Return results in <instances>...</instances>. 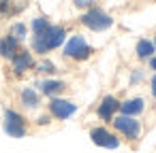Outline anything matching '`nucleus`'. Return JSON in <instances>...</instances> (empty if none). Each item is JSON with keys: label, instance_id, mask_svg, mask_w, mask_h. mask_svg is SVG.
<instances>
[{"label": "nucleus", "instance_id": "obj_1", "mask_svg": "<svg viewBox=\"0 0 156 153\" xmlns=\"http://www.w3.org/2000/svg\"><path fill=\"white\" fill-rule=\"evenodd\" d=\"M64 36H66V32H64L62 26H49L43 34H34L32 47L37 49V53H45V51H49V49L60 47V45L64 43Z\"/></svg>", "mask_w": 156, "mask_h": 153}, {"label": "nucleus", "instance_id": "obj_2", "mask_svg": "<svg viewBox=\"0 0 156 153\" xmlns=\"http://www.w3.org/2000/svg\"><path fill=\"white\" fill-rule=\"evenodd\" d=\"M81 24H83L86 28L94 30V32H103V30L111 28L113 19H111L107 13H103L101 9H90L86 15H81Z\"/></svg>", "mask_w": 156, "mask_h": 153}, {"label": "nucleus", "instance_id": "obj_3", "mask_svg": "<svg viewBox=\"0 0 156 153\" xmlns=\"http://www.w3.org/2000/svg\"><path fill=\"white\" fill-rule=\"evenodd\" d=\"M92 53V47L83 41V36H71V41L64 45V55L75 60H88Z\"/></svg>", "mask_w": 156, "mask_h": 153}, {"label": "nucleus", "instance_id": "obj_4", "mask_svg": "<svg viewBox=\"0 0 156 153\" xmlns=\"http://www.w3.org/2000/svg\"><path fill=\"white\" fill-rule=\"evenodd\" d=\"M5 132L13 138H22L26 134V123H24V117L15 111H7L5 113Z\"/></svg>", "mask_w": 156, "mask_h": 153}, {"label": "nucleus", "instance_id": "obj_5", "mask_svg": "<svg viewBox=\"0 0 156 153\" xmlns=\"http://www.w3.org/2000/svg\"><path fill=\"white\" fill-rule=\"evenodd\" d=\"M90 138L96 147H105V149H118V145H120V140L111 132H107L105 128H94L90 132Z\"/></svg>", "mask_w": 156, "mask_h": 153}, {"label": "nucleus", "instance_id": "obj_6", "mask_svg": "<svg viewBox=\"0 0 156 153\" xmlns=\"http://www.w3.org/2000/svg\"><path fill=\"white\" fill-rule=\"evenodd\" d=\"M49 111H51V115L58 117V119H69L71 115H75L77 104H73V102H69V100L51 98V102H49Z\"/></svg>", "mask_w": 156, "mask_h": 153}, {"label": "nucleus", "instance_id": "obj_7", "mask_svg": "<svg viewBox=\"0 0 156 153\" xmlns=\"http://www.w3.org/2000/svg\"><path fill=\"white\" fill-rule=\"evenodd\" d=\"M113 125H115V130H120L122 134H126L128 138H137L139 136V121L137 119H133V117H128V115H120V117H115L113 119Z\"/></svg>", "mask_w": 156, "mask_h": 153}, {"label": "nucleus", "instance_id": "obj_8", "mask_svg": "<svg viewBox=\"0 0 156 153\" xmlns=\"http://www.w3.org/2000/svg\"><path fill=\"white\" fill-rule=\"evenodd\" d=\"M118 108H120V102H118L113 96H107V98L101 102V106H98V117H101V119H111Z\"/></svg>", "mask_w": 156, "mask_h": 153}, {"label": "nucleus", "instance_id": "obj_9", "mask_svg": "<svg viewBox=\"0 0 156 153\" xmlns=\"http://www.w3.org/2000/svg\"><path fill=\"white\" fill-rule=\"evenodd\" d=\"M34 62H32V55L28 53V51H17L15 55H13V70L20 75V72H24L26 68H30Z\"/></svg>", "mask_w": 156, "mask_h": 153}, {"label": "nucleus", "instance_id": "obj_10", "mask_svg": "<svg viewBox=\"0 0 156 153\" xmlns=\"http://www.w3.org/2000/svg\"><path fill=\"white\" fill-rule=\"evenodd\" d=\"M120 111H122V115H128V117L139 115V113L143 111V100H141V98L126 100V102H122V104H120Z\"/></svg>", "mask_w": 156, "mask_h": 153}, {"label": "nucleus", "instance_id": "obj_11", "mask_svg": "<svg viewBox=\"0 0 156 153\" xmlns=\"http://www.w3.org/2000/svg\"><path fill=\"white\" fill-rule=\"evenodd\" d=\"M17 53V38L13 36H7L5 41H0V55H5V58H11Z\"/></svg>", "mask_w": 156, "mask_h": 153}, {"label": "nucleus", "instance_id": "obj_12", "mask_svg": "<svg viewBox=\"0 0 156 153\" xmlns=\"http://www.w3.org/2000/svg\"><path fill=\"white\" fill-rule=\"evenodd\" d=\"M64 89V83L62 81H43L41 83V91L45 94V96H56V94H60Z\"/></svg>", "mask_w": 156, "mask_h": 153}, {"label": "nucleus", "instance_id": "obj_13", "mask_svg": "<svg viewBox=\"0 0 156 153\" xmlns=\"http://www.w3.org/2000/svg\"><path fill=\"white\" fill-rule=\"evenodd\" d=\"M22 100H24V104H26L28 108L39 106V94H37L34 89H30V87H26V89L22 91Z\"/></svg>", "mask_w": 156, "mask_h": 153}, {"label": "nucleus", "instance_id": "obj_14", "mask_svg": "<svg viewBox=\"0 0 156 153\" xmlns=\"http://www.w3.org/2000/svg\"><path fill=\"white\" fill-rule=\"evenodd\" d=\"M154 53V43L150 41H139L137 43V55L139 58H150Z\"/></svg>", "mask_w": 156, "mask_h": 153}, {"label": "nucleus", "instance_id": "obj_15", "mask_svg": "<svg viewBox=\"0 0 156 153\" xmlns=\"http://www.w3.org/2000/svg\"><path fill=\"white\" fill-rule=\"evenodd\" d=\"M47 28H49V22H47L45 17H37V19L32 22V30H34V34H43Z\"/></svg>", "mask_w": 156, "mask_h": 153}, {"label": "nucleus", "instance_id": "obj_16", "mask_svg": "<svg viewBox=\"0 0 156 153\" xmlns=\"http://www.w3.org/2000/svg\"><path fill=\"white\" fill-rule=\"evenodd\" d=\"M11 36L17 38V41H22V38L26 36V26H24V24H15V26L11 28Z\"/></svg>", "mask_w": 156, "mask_h": 153}, {"label": "nucleus", "instance_id": "obj_17", "mask_svg": "<svg viewBox=\"0 0 156 153\" xmlns=\"http://www.w3.org/2000/svg\"><path fill=\"white\" fill-rule=\"evenodd\" d=\"M39 70H43V72H54L56 66H54L51 62H41V64H39Z\"/></svg>", "mask_w": 156, "mask_h": 153}, {"label": "nucleus", "instance_id": "obj_18", "mask_svg": "<svg viewBox=\"0 0 156 153\" xmlns=\"http://www.w3.org/2000/svg\"><path fill=\"white\" fill-rule=\"evenodd\" d=\"M75 5L83 9V7H90V5H92V0H75Z\"/></svg>", "mask_w": 156, "mask_h": 153}, {"label": "nucleus", "instance_id": "obj_19", "mask_svg": "<svg viewBox=\"0 0 156 153\" xmlns=\"http://www.w3.org/2000/svg\"><path fill=\"white\" fill-rule=\"evenodd\" d=\"M152 96L156 98V75H154V79H152Z\"/></svg>", "mask_w": 156, "mask_h": 153}, {"label": "nucleus", "instance_id": "obj_20", "mask_svg": "<svg viewBox=\"0 0 156 153\" xmlns=\"http://www.w3.org/2000/svg\"><path fill=\"white\" fill-rule=\"evenodd\" d=\"M39 123H41V125H45V123H49V119H47V117H41V119H39Z\"/></svg>", "mask_w": 156, "mask_h": 153}, {"label": "nucleus", "instance_id": "obj_21", "mask_svg": "<svg viewBox=\"0 0 156 153\" xmlns=\"http://www.w3.org/2000/svg\"><path fill=\"white\" fill-rule=\"evenodd\" d=\"M0 11H7V2H5V0L0 2Z\"/></svg>", "mask_w": 156, "mask_h": 153}, {"label": "nucleus", "instance_id": "obj_22", "mask_svg": "<svg viewBox=\"0 0 156 153\" xmlns=\"http://www.w3.org/2000/svg\"><path fill=\"white\" fill-rule=\"evenodd\" d=\"M150 64H152V68H154V70H156V58H154V60H152V62H150Z\"/></svg>", "mask_w": 156, "mask_h": 153}]
</instances>
